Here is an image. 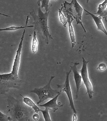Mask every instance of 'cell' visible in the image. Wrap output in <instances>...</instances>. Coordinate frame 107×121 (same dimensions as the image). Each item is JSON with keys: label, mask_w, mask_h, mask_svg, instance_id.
I'll return each mask as SVG.
<instances>
[{"label": "cell", "mask_w": 107, "mask_h": 121, "mask_svg": "<svg viewBox=\"0 0 107 121\" xmlns=\"http://www.w3.org/2000/svg\"><path fill=\"white\" fill-rule=\"evenodd\" d=\"M25 30H23L20 44L16 52L11 72L6 74H0V95H6L11 88L20 89L22 87L24 81L19 78L18 71L20 63L21 50L24 39Z\"/></svg>", "instance_id": "obj_1"}, {"label": "cell", "mask_w": 107, "mask_h": 121, "mask_svg": "<svg viewBox=\"0 0 107 121\" xmlns=\"http://www.w3.org/2000/svg\"><path fill=\"white\" fill-rule=\"evenodd\" d=\"M8 112L12 121H31L33 108L25 105L22 99H18L9 96L8 99Z\"/></svg>", "instance_id": "obj_2"}, {"label": "cell", "mask_w": 107, "mask_h": 121, "mask_svg": "<svg viewBox=\"0 0 107 121\" xmlns=\"http://www.w3.org/2000/svg\"><path fill=\"white\" fill-rule=\"evenodd\" d=\"M37 4L38 5V15L36 14L35 11L33 10L30 13V14L33 19V23L35 25L33 26L35 28V31L37 30L43 39L45 40L46 44L48 45L49 39H53V38L49 32L48 30V18L50 12H42L40 6L39 0L37 1Z\"/></svg>", "instance_id": "obj_3"}, {"label": "cell", "mask_w": 107, "mask_h": 121, "mask_svg": "<svg viewBox=\"0 0 107 121\" xmlns=\"http://www.w3.org/2000/svg\"><path fill=\"white\" fill-rule=\"evenodd\" d=\"M55 78L54 76H51L49 81L47 85L44 87L40 88H36L33 90L30 91L31 93H35L36 95H37L38 96V101L37 102V105H40V103L43 102L44 101L47 100L48 98H52L56 96L59 93L61 92L60 91L58 90L53 89L50 87L51 82L53 80V79Z\"/></svg>", "instance_id": "obj_4"}, {"label": "cell", "mask_w": 107, "mask_h": 121, "mask_svg": "<svg viewBox=\"0 0 107 121\" xmlns=\"http://www.w3.org/2000/svg\"><path fill=\"white\" fill-rule=\"evenodd\" d=\"M82 68L81 69L80 72L81 73V76L83 80V82L86 87V89L87 90V93L89 95V98L91 99H92V95L94 93L93 90V87L92 85L91 82L88 77V72H87V63L89 62V61L85 60L84 57H82Z\"/></svg>", "instance_id": "obj_5"}, {"label": "cell", "mask_w": 107, "mask_h": 121, "mask_svg": "<svg viewBox=\"0 0 107 121\" xmlns=\"http://www.w3.org/2000/svg\"><path fill=\"white\" fill-rule=\"evenodd\" d=\"M72 72V70L70 69L69 72H67L66 73V77L65 79V82L64 84L63 85H56L57 87L60 89V91L62 92H65L67 96L68 97V100H69L70 102V106L71 109L73 110L74 113L76 114H77V111L75 109V108L74 107V102H73V97H72V91H71V88H70V73Z\"/></svg>", "instance_id": "obj_6"}, {"label": "cell", "mask_w": 107, "mask_h": 121, "mask_svg": "<svg viewBox=\"0 0 107 121\" xmlns=\"http://www.w3.org/2000/svg\"><path fill=\"white\" fill-rule=\"evenodd\" d=\"M61 6H62L61 8L59 9L61 11L65 12L66 13H67L70 14V15H71L73 18H74V19H75V20H76V24L77 25L80 24L81 25V26L82 27V28L83 30H84V31L85 32H86V31L84 28V27L83 25L82 21H81L80 19H79L78 15H77L75 10L74 7L73 1H72L71 3H68V2L66 1H64L63 4H62Z\"/></svg>", "instance_id": "obj_7"}, {"label": "cell", "mask_w": 107, "mask_h": 121, "mask_svg": "<svg viewBox=\"0 0 107 121\" xmlns=\"http://www.w3.org/2000/svg\"><path fill=\"white\" fill-rule=\"evenodd\" d=\"M80 64V63L78 62H75L74 63L73 66H70V69L73 72V77L75 82L76 88V99L78 98V94L79 92V89H80V87L82 85V78H81V75L79 74V72L78 70V65Z\"/></svg>", "instance_id": "obj_8"}, {"label": "cell", "mask_w": 107, "mask_h": 121, "mask_svg": "<svg viewBox=\"0 0 107 121\" xmlns=\"http://www.w3.org/2000/svg\"><path fill=\"white\" fill-rule=\"evenodd\" d=\"M61 94V92L57 94L54 98H53L52 99H51L48 102L44 104L43 105H39L38 106L40 107H44L45 108H47L48 110H50L53 112H55L59 108L62 107L63 106V104H61V103H59L58 104L57 103V99L58 98V96Z\"/></svg>", "instance_id": "obj_9"}, {"label": "cell", "mask_w": 107, "mask_h": 121, "mask_svg": "<svg viewBox=\"0 0 107 121\" xmlns=\"http://www.w3.org/2000/svg\"><path fill=\"white\" fill-rule=\"evenodd\" d=\"M62 12L63 13V14L64 15V16L65 17L66 19H67V23L68 25V30H69L70 36V40H71V43H72V48H74V47L75 46V43H76L75 36L73 27L72 25V22H73V21L74 20V18H73L71 15L67 13L64 11H62Z\"/></svg>", "instance_id": "obj_10"}, {"label": "cell", "mask_w": 107, "mask_h": 121, "mask_svg": "<svg viewBox=\"0 0 107 121\" xmlns=\"http://www.w3.org/2000/svg\"><path fill=\"white\" fill-rule=\"evenodd\" d=\"M85 12L86 13L87 15H90V16L92 17V18L93 19L96 25L97 26V29L98 30H101L103 32H104L106 35H107V30H106L105 27H104V26L103 25V22H102V20H101V18L98 17V16H96L95 15H94L93 13H91V12H90L89 11H87L86 10L84 9Z\"/></svg>", "instance_id": "obj_11"}, {"label": "cell", "mask_w": 107, "mask_h": 121, "mask_svg": "<svg viewBox=\"0 0 107 121\" xmlns=\"http://www.w3.org/2000/svg\"><path fill=\"white\" fill-rule=\"evenodd\" d=\"M98 11L93 14L99 16L100 18H106L107 16V0H105L103 3L100 4L98 6Z\"/></svg>", "instance_id": "obj_12"}, {"label": "cell", "mask_w": 107, "mask_h": 121, "mask_svg": "<svg viewBox=\"0 0 107 121\" xmlns=\"http://www.w3.org/2000/svg\"><path fill=\"white\" fill-rule=\"evenodd\" d=\"M20 96L22 97L23 102L25 104L31 107V108H33L34 111H35L36 113H38L39 112H40V110L41 109H40L34 103L33 101L31 99H30L28 97H23L21 95H20Z\"/></svg>", "instance_id": "obj_13"}, {"label": "cell", "mask_w": 107, "mask_h": 121, "mask_svg": "<svg viewBox=\"0 0 107 121\" xmlns=\"http://www.w3.org/2000/svg\"><path fill=\"white\" fill-rule=\"evenodd\" d=\"M29 16H27V19L26 20V22H25V26L24 27H16V26H12L8 28H6L4 29H0V31H16V30L23 29V28H33L34 26L33 25L31 26H27L28 22L29 21Z\"/></svg>", "instance_id": "obj_14"}, {"label": "cell", "mask_w": 107, "mask_h": 121, "mask_svg": "<svg viewBox=\"0 0 107 121\" xmlns=\"http://www.w3.org/2000/svg\"><path fill=\"white\" fill-rule=\"evenodd\" d=\"M73 3V5L75 10V11L77 13V15L78 17V18L81 21L82 20V15L83 13V9L82 6H81L78 2L76 1V0H72Z\"/></svg>", "instance_id": "obj_15"}, {"label": "cell", "mask_w": 107, "mask_h": 121, "mask_svg": "<svg viewBox=\"0 0 107 121\" xmlns=\"http://www.w3.org/2000/svg\"><path fill=\"white\" fill-rule=\"evenodd\" d=\"M38 47V41L37 39V34L36 31H34L33 39V45H32V52L33 54H36L37 52Z\"/></svg>", "instance_id": "obj_16"}, {"label": "cell", "mask_w": 107, "mask_h": 121, "mask_svg": "<svg viewBox=\"0 0 107 121\" xmlns=\"http://www.w3.org/2000/svg\"><path fill=\"white\" fill-rule=\"evenodd\" d=\"M40 2L41 3V8H45L46 10V12H48L49 11V9L51 6H52V4L50 3V0H40Z\"/></svg>", "instance_id": "obj_17"}, {"label": "cell", "mask_w": 107, "mask_h": 121, "mask_svg": "<svg viewBox=\"0 0 107 121\" xmlns=\"http://www.w3.org/2000/svg\"><path fill=\"white\" fill-rule=\"evenodd\" d=\"M59 20L60 21L63 23V26L64 27L66 28V25L67 24V19L65 18V17L64 16V15L63 14V13L62 12L61 10L59 9Z\"/></svg>", "instance_id": "obj_18"}, {"label": "cell", "mask_w": 107, "mask_h": 121, "mask_svg": "<svg viewBox=\"0 0 107 121\" xmlns=\"http://www.w3.org/2000/svg\"><path fill=\"white\" fill-rule=\"evenodd\" d=\"M40 112H41L42 113L45 121H52L50 119L49 114V110L47 108H46L45 110H40Z\"/></svg>", "instance_id": "obj_19"}, {"label": "cell", "mask_w": 107, "mask_h": 121, "mask_svg": "<svg viewBox=\"0 0 107 121\" xmlns=\"http://www.w3.org/2000/svg\"><path fill=\"white\" fill-rule=\"evenodd\" d=\"M12 121V118L10 117H8V116L2 113V112L0 111V121Z\"/></svg>", "instance_id": "obj_20"}, {"label": "cell", "mask_w": 107, "mask_h": 121, "mask_svg": "<svg viewBox=\"0 0 107 121\" xmlns=\"http://www.w3.org/2000/svg\"><path fill=\"white\" fill-rule=\"evenodd\" d=\"M98 69L101 71H104L106 69V65L104 63H101L100 64H99V65L98 68Z\"/></svg>", "instance_id": "obj_21"}, {"label": "cell", "mask_w": 107, "mask_h": 121, "mask_svg": "<svg viewBox=\"0 0 107 121\" xmlns=\"http://www.w3.org/2000/svg\"><path fill=\"white\" fill-rule=\"evenodd\" d=\"M32 117H33V120L34 121H38L39 119L40 116L38 115V113H36V114H33V116H32Z\"/></svg>", "instance_id": "obj_22"}, {"label": "cell", "mask_w": 107, "mask_h": 121, "mask_svg": "<svg viewBox=\"0 0 107 121\" xmlns=\"http://www.w3.org/2000/svg\"><path fill=\"white\" fill-rule=\"evenodd\" d=\"M73 121H78V117L75 114H74L73 116Z\"/></svg>", "instance_id": "obj_23"}, {"label": "cell", "mask_w": 107, "mask_h": 121, "mask_svg": "<svg viewBox=\"0 0 107 121\" xmlns=\"http://www.w3.org/2000/svg\"><path fill=\"white\" fill-rule=\"evenodd\" d=\"M0 15H2V16H5V17H10V16H8V15L3 14V13H0Z\"/></svg>", "instance_id": "obj_24"}]
</instances>
